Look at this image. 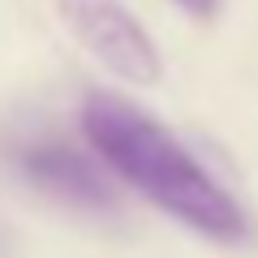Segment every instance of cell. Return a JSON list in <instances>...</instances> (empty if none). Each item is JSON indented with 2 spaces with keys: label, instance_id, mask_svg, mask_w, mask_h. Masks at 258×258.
<instances>
[{
  "label": "cell",
  "instance_id": "6da1fadb",
  "mask_svg": "<svg viewBox=\"0 0 258 258\" xmlns=\"http://www.w3.org/2000/svg\"><path fill=\"white\" fill-rule=\"evenodd\" d=\"M82 134L120 181L189 232L220 245H241L249 237L245 207L207 172V164L172 129L159 125L138 103L95 91L82 108Z\"/></svg>",
  "mask_w": 258,
  "mask_h": 258
},
{
  "label": "cell",
  "instance_id": "7a4b0ae2",
  "mask_svg": "<svg viewBox=\"0 0 258 258\" xmlns=\"http://www.w3.org/2000/svg\"><path fill=\"white\" fill-rule=\"evenodd\" d=\"M56 5H60V22L69 26V35L120 82L155 86L164 78L155 39L120 0H56Z\"/></svg>",
  "mask_w": 258,
  "mask_h": 258
},
{
  "label": "cell",
  "instance_id": "3957f363",
  "mask_svg": "<svg viewBox=\"0 0 258 258\" xmlns=\"http://www.w3.org/2000/svg\"><path fill=\"white\" fill-rule=\"evenodd\" d=\"M18 168L47 194H60L78 207H112V185L86 155L60 147V142H35L18 151Z\"/></svg>",
  "mask_w": 258,
  "mask_h": 258
},
{
  "label": "cell",
  "instance_id": "277c9868",
  "mask_svg": "<svg viewBox=\"0 0 258 258\" xmlns=\"http://www.w3.org/2000/svg\"><path fill=\"white\" fill-rule=\"evenodd\" d=\"M176 9H185L189 18H198V22H207V18H215V9H220V0H172Z\"/></svg>",
  "mask_w": 258,
  "mask_h": 258
}]
</instances>
